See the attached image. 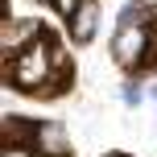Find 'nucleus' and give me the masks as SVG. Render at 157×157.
Segmentation results:
<instances>
[{
  "label": "nucleus",
  "instance_id": "1",
  "mask_svg": "<svg viewBox=\"0 0 157 157\" xmlns=\"http://www.w3.org/2000/svg\"><path fill=\"white\" fill-rule=\"evenodd\" d=\"M54 66H58V46H54V37L41 29V37L33 41L25 54L13 58V71L4 66V78H13L17 91H33V95H41V91H46V83L58 75Z\"/></svg>",
  "mask_w": 157,
  "mask_h": 157
},
{
  "label": "nucleus",
  "instance_id": "2",
  "mask_svg": "<svg viewBox=\"0 0 157 157\" xmlns=\"http://www.w3.org/2000/svg\"><path fill=\"white\" fill-rule=\"evenodd\" d=\"M153 25H120L116 37H112V58H116L124 71H141V58L153 46Z\"/></svg>",
  "mask_w": 157,
  "mask_h": 157
},
{
  "label": "nucleus",
  "instance_id": "3",
  "mask_svg": "<svg viewBox=\"0 0 157 157\" xmlns=\"http://www.w3.org/2000/svg\"><path fill=\"white\" fill-rule=\"evenodd\" d=\"M41 37V25L37 21H21V17H8L4 21V33H0V50H4V62L17 54H25V50L33 46V41Z\"/></svg>",
  "mask_w": 157,
  "mask_h": 157
},
{
  "label": "nucleus",
  "instance_id": "4",
  "mask_svg": "<svg viewBox=\"0 0 157 157\" xmlns=\"http://www.w3.org/2000/svg\"><path fill=\"white\" fill-rule=\"evenodd\" d=\"M37 157H66L71 153V136H66L62 124H54V120H41L37 132H33V145H29Z\"/></svg>",
  "mask_w": 157,
  "mask_h": 157
},
{
  "label": "nucleus",
  "instance_id": "5",
  "mask_svg": "<svg viewBox=\"0 0 157 157\" xmlns=\"http://www.w3.org/2000/svg\"><path fill=\"white\" fill-rule=\"evenodd\" d=\"M66 29H71V41L75 46H87L99 29V0H83L71 17H66Z\"/></svg>",
  "mask_w": 157,
  "mask_h": 157
},
{
  "label": "nucleus",
  "instance_id": "6",
  "mask_svg": "<svg viewBox=\"0 0 157 157\" xmlns=\"http://www.w3.org/2000/svg\"><path fill=\"white\" fill-rule=\"evenodd\" d=\"M33 132H37V120H25V116H4V145H21L29 149L33 145Z\"/></svg>",
  "mask_w": 157,
  "mask_h": 157
},
{
  "label": "nucleus",
  "instance_id": "7",
  "mask_svg": "<svg viewBox=\"0 0 157 157\" xmlns=\"http://www.w3.org/2000/svg\"><path fill=\"white\" fill-rule=\"evenodd\" d=\"M50 4H54V8H58V13H66V17H71V13H75V8H78V4H83V0H50Z\"/></svg>",
  "mask_w": 157,
  "mask_h": 157
},
{
  "label": "nucleus",
  "instance_id": "8",
  "mask_svg": "<svg viewBox=\"0 0 157 157\" xmlns=\"http://www.w3.org/2000/svg\"><path fill=\"white\" fill-rule=\"evenodd\" d=\"M4 157H33V149H21V145H13V149H4Z\"/></svg>",
  "mask_w": 157,
  "mask_h": 157
},
{
  "label": "nucleus",
  "instance_id": "9",
  "mask_svg": "<svg viewBox=\"0 0 157 157\" xmlns=\"http://www.w3.org/2000/svg\"><path fill=\"white\" fill-rule=\"evenodd\" d=\"M103 157H128V153H103Z\"/></svg>",
  "mask_w": 157,
  "mask_h": 157
},
{
  "label": "nucleus",
  "instance_id": "10",
  "mask_svg": "<svg viewBox=\"0 0 157 157\" xmlns=\"http://www.w3.org/2000/svg\"><path fill=\"white\" fill-rule=\"evenodd\" d=\"M153 99H157V87H153Z\"/></svg>",
  "mask_w": 157,
  "mask_h": 157
}]
</instances>
